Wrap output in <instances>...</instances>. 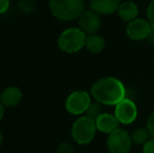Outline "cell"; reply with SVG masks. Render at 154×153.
Here are the masks:
<instances>
[{"label": "cell", "instance_id": "obj_14", "mask_svg": "<svg viewBox=\"0 0 154 153\" xmlns=\"http://www.w3.org/2000/svg\"><path fill=\"white\" fill-rule=\"evenodd\" d=\"M105 46V40L100 35L93 34V35H88L86 37L85 47L88 51L92 54H99L103 50Z\"/></svg>", "mask_w": 154, "mask_h": 153}, {"label": "cell", "instance_id": "obj_12", "mask_svg": "<svg viewBox=\"0 0 154 153\" xmlns=\"http://www.w3.org/2000/svg\"><path fill=\"white\" fill-rule=\"evenodd\" d=\"M119 123L120 122L116 118V115H112L110 113H103L97 118L95 126L101 132L110 134L119 129Z\"/></svg>", "mask_w": 154, "mask_h": 153}, {"label": "cell", "instance_id": "obj_9", "mask_svg": "<svg viewBox=\"0 0 154 153\" xmlns=\"http://www.w3.org/2000/svg\"><path fill=\"white\" fill-rule=\"evenodd\" d=\"M79 20V26L85 34L93 35L99 32L101 29L102 21L100 15L92 10H86L80 15L78 18Z\"/></svg>", "mask_w": 154, "mask_h": 153}, {"label": "cell", "instance_id": "obj_7", "mask_svg": "<svg viewBox=\"0 0 154 153\" xmlns=\"http://www.w3.org/2000/svg\"><path fill=\"white\" fill-rule=\"evenodd\" d=\"M114 115L118 121L122 124L128 125L135 121L137 116V108L133 101L129 99H124L120 103L116 105Z\"/></svg>", "mask_w": 154, "mask_h": 153}, {"label": "cell", "instance_id": "obj_11", "mask_svg": "<svg viewBox=\"0 0 154 153\" xmlns=\"http://www.w3.org/2000/svg\"><path fill=\"white\" fill-rule=\"evenodd\" d=\"M90 8L99 15H109L116 12L121 0H90Z\"/></svg>", "mask_w": 154, "mask_h": 153}, {"label": "cell", "instance_id": "obj_20", "mask_svg": "<svg viewBox=\"0 0 154 153\" xmlns=\"http://www.w3.org/2000/svg\"><path fill=\"white\" fill-rule=\"evenodd\" d=\"M147 129L150 132V135L153 136L154 139V112H152L148 118V123H147Z\"/></svg>", "mask_w": 154, "mask_h": 153}, {"label": "cell", "instance_id": "obj_17", "mask_svg": "<svg viewBox=\"0 0 154 153\" xmlns=\"http://www.w3.org/2000/svg\"><path fill=\"white\" fill-rule=\"evenodd\" d=\"M36 0H18V8L24 14H32L36 10Z\"/></svg>", "mask_w": 154, "mask_h": 153}, {"label": "cell", "instance_id": "obj_4", "mask_svg": "<svg viewBox=\"0 0 154 153\" xmlns=\"http://www.w3.org/2000/svg\"><path fill=\"white\" fill-rule=\"evenodd\" d=\"M97 132L95 122L87 116H81L73 122L71 127V136L79 145H87L93 139Z\"/></svg>", "mask_w": 154, "mask_h": 153}, {"label": "cell", "instance_id": "obj_19", "mask_svg": "<svg viewBox=\"0 0 154 153\" xmlns=\"http://www.w3.org/2000/svg\"><path fill=\"white\" fill-rule=\"evenodd\" d=\"M147 16H148L149 23L151 24V26L154 29V0L150 2L148 6V10H147Z\"/></svg>", "mask_w": 154, "mask_h": 153}, {"label": "cell", "instance_id": "obj_5", "mask_svg": "<svg viewBox=\"0 0 154 153\" xmlns=\"http://www.w3.org/2000/svg\"><path fill=\"white\" fill-rule=\"evenodd\" d=\"M90 104L91 99L89 93L84 90H77L67 96L65 101V108L70 115H80L86 112Z\"/></svg>", "mask_w": 154, "mask_h": 153}, {"label": "cell", "instance_id": "obj_8", "mask_svg": "<svg viewBox=\"0 0 154 153\" xmlns=\"http://www.w3.org/2000/svg\"><path fill=\"white\" fill-rule=\"evenodd\" d=\"M151 31H152V26L149 21L138 18L130 21L126 27V33L128 37L136 41L148 38L151 34Z\"/></svg>", "mask_w": 154, "mask_h": 153}, {"label": "cell", "instance_id": "obj_10", "mask_svg": "<svg viewBox=\"0 0 154 153\" xmlns=\"http://www.w3.org/2000/svg\"><path fill=\"white\" fill-rule=\"evenodd\" d=\"M22 100V92L17 86H8L0 94V102L5 108L16 107Z\"/></svg>", "mask_w": 154, "mask_h": 153}, {"label": "cell", "instance_id": "obj_2", "mask_svg": "<svg viewBox=\"0 0 154 153\" xmlns=\"http://www.w3.org/2000/svg\"><path fill=\"white\" fill-rule=\"evenodd\" d=\"M51 14L61 21H72L84 12L83 0H49Z\"/></svg>", "mask_w": 154, "mask_h": 153}, {"label": "cell", "instance_id": "obj_3", "mask_svg": "<svg viewBox=\"0 0 154 153\" xmlns=\"http://www.w3.org/2000/svg\"><path fill=\"white\" fill-rule=\"evenodd\" d=\"M86 34L80 27H69L58 38V46L63 53L75 54L80 51L86 42Z\"/></svg>", "mask_w": 154, "mask_h": 153}, {"label": "cell", "instance_id": "obj_23", "mask_svg": "<svg viewBox=\"0 0 154 153\" xmlns=\"http://www.w3.org/2000/svg\"><path fill=\"white\" fill-rule=\"evenodd\" d=\"M4 113H5V107H4L3 105H2V103L0 102V122H1L2 118H3Z\"/></svg>", "mask_w": 154, "mask_h": 153}, {"label": "cell", "instance_id": "obj_1", "mask_svg": "<svg viewBox=\"0 0 154 153\" xmlns=\"http://www.w3.org/2000/svg\"><path fill=\"white\" fill-rule=\"evenodd\" d=\"M126 89L120 80L112 77L97 80L91 87V96L104 105H116L125 99Z\"/></svg>", "mask_w": 154, "mask_h": 153}, {"label": "cell", "instance_id": "obj_24", "mask_svg": "<svg viewBox=\"0 0 154 153\" xmlns=\"http://www.w3.org/2000/svg\"><path fill=\"white\" fill-rule=\"evenodd\" d=\"M2 142H3V135H2V132L0 131V147L2 145Z\"/></svg>", "mask_w": 154, "mask_h": 153}, {"label": "cell", "instance_id": "obj_18", "mask_svg": "<svg viewBox=\"0 0 154 153\" xmlns=\"http://www.w3.org/2000/svg\"><path fill=\"white\" fill-rule=\"evenodd\" d=\"M57 153H73V147L69 143H61L57 148Z\"/></svg>", "mask_w": 154, "mask_h": 153}, {"label": "cell", "instance_id": "obj_6", "mask_svg": "<svg viewBox=\"0 0 154 153\" xmlns=\"http://www.w3.org/2000/svg\"><path fill=\"white\" fill-rule=\"evenodd\" d=\"M131 145V135L124 129L119 128L108 135L107 148L110 153H129Z\"/></svg>", "mask_w": 154, "mask_h": 153}, {"label": "cell", "instance_id": "obj_16", "mask_svg": "<svg viewBox=\"0 0 154 153\" xmlns=\"http://www.w3.org/2000/svg\"><path fill=\"white\" fill-rule=\"evenodd\" d=\"M101 103L95 102V103H91L88 107V109L86 110L85 115L87 118H91L92 121H97V118H99L101 115H103V111H102V107H101Z\"/></svg>", "mask_w": 154, "mask_h": 153}, {"label": "cell", "instance_id": "obj_13", "mask_svg": "<svg viewBox=\"0 0 154 153\" xmlns=\"http://www.w3.org/2000/svg\"><path fill=\"white\" fill-rule=\"evenodd\" d=\"M116 12H118L119 16H120V18L122 19V20L130 22V21L136 19L137 14H138V8L133 2L125 1L120 4V6H119Z\"/></svg>", "mask_w": 154, "mask_h": 153}, {"label": "cell", "instance_id": "obj_21", "mask_svg": "<svg viewBox=\"0 0 154 153\" xmlns=\"http://www.w3.org/2000/svg\"><path fill=\"white\" fill-rule=\"evenodd\" d=\"M143 153H154V139H149L143 148Z\"/></svg>", "mask_w": 154, "mask_h": 153}, {"label": "cell", "instance_id": "obj_22", "mask_svg": "<svg viewBox=\"0 0 154 153\" xmlns=\"http://www.w3.org/2000/svg\"><path fill=\"white\" fill-rule=\"evenodd\" d=\"M10 0H0V15L4 14L10 8Z\"/></svg>", "mask_w": 154, "mask_h": 153}, {"label": "cell", "instance_id": "obj_15", "mask_svg": "<svg viewBox=\"0 0 154 153\" xmlns=\"http://www.w3.org/2000/svg\"><path fill=\"white\" fill-rule=\"evenodd\" d=\"M149 137H150V132L148 131V129L140 127V128H136L132 132L131 141L132 144H135V145H145L149 141Z\"/></svg>", "mask_w": 154, "mask_h": 153}]
</instances>
